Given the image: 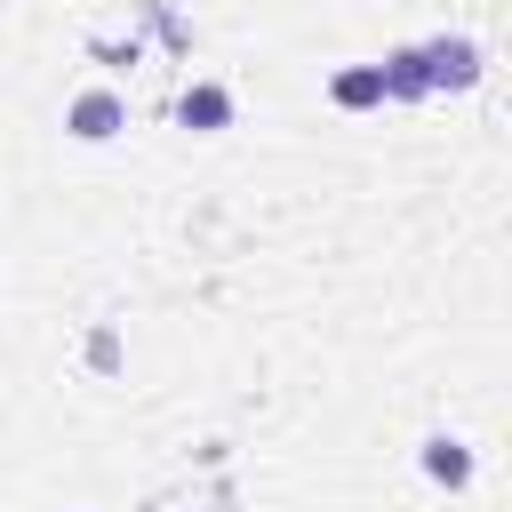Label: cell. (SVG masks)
<instances>
[{
  "label": "cell",
  "instance_id": "obj_1",
  "mask_svg": "<svg viewBox=\"0 0 512 512\" xmlns=\"http://www.w3.org/2000/svg\"><path fill=\"white\" fill-rule=\"evenodd\" d=\"M416 56H424V88H472V72H480V48L472 40H432Z\"/></svg>",
  "mask_w": 512,
  "mask_h": 512
},
{
  "label": "cell",
  "instance_id": "obj_2",
  "mask_svg": "<svg viewBox=\"0 0 512 512\" xmlns=\"http://www.w3.org/2000/svg\"><path fill=\"white\" fill-rule=\"evenodd\" d=\"M112 128H120V104H112V96H80V104H72V136H88V144H104Z\"/></svg>",
  "mask_w": 512,
  "mask_h": 512
},
{
  "label": "cell",
  "instance_id": "obj_3",
  "mask_svg": "<svg viewBox=\"0 0 512 512\" xmlns=\"http://www.w3.org/2000/svg\"><path fill=\"white\" fill-rule=\"evenodd\" d=\"M384 72V96H424V56L408 48V56H392V64H376Z\"/></svg>",
  "mask_w": 512,
  "mask_h": 512
},
{
  "label": "cell",
  "instance_id": "obj_4",
  "mask_svg": "<svg viewBox=\"0 0 512 512\" xmlns=\"http://www.w3.org/2000/svg\"><path fill=\"white\" fill-rule=\"evenodd\" d=\"M224 112H232L224 88H192V96H184V128H224Z\"/></svg>",
  "mask_w": 512,
  "mask_h": 512
},
{
  "label": "cell",
  "instance_id": "obj_5",
  "mask_svg": "<svg viewBox=\"0 0 512 512\" xmlns=\"http://www.w3.org/2000/svg\"><path fill=\"white\" fill-rule=\"evenodd\" d=\"M424 472H432V480H464V472H472V456H464L456 440H432V448H424Z\"/></svg>",
  "mask_w": 512,
  "mask_h": 512
},
{
  "label": "cell",
  "instance_id": "obj_6",
  "mask_svg": "<svg viewBox=\"0 0 512 512\" xmlns=\"http://www.w3.org/2000/svg\"><path fill=\"white\" fill-rule=\"evenodd\" d=\"M384 96V72H344L336 80V104H376Z\"/></svg>",
  "mask_w": 512,
  "mask_h": 512
}]
</instances>
